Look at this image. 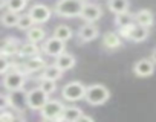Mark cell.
Instances as JSON below:
<instances>
[{
    "instance_id": "1",
    "label": "cell",
    "mask_w": 156,
    "mask_h": 122,
    "mask_svg": "<svg viewBox=\"0 0 156 122\" xmlns=\"http://www.w3.org/2000/svg\"><path fill=\"white\" fill-rule=\"evenodd\" d=\"M84 5L83 0H58L55 3V12L60 17H76L81 15Z\"/></svg>"
},
{
    "instance_id": "2",
    "label": "cell",
    "mask_w": 156,
    "mask_h": 122,
    "mask_svg": "<svg viewBox=\"0 0 156 122\" xmlns=\"http://www.w3.org/2000/svg\"><path fill=\"white\" fill-rule=\"evenodd\" d=\"M109 98H110V92L101 84L89 86L87 90H86V96H84V99L90 105H101V104L107 102Z\"/></svg>"
},
{
    "instance_id": "3",
    "label": "cell",
    "mask_w": 156,
    "mask_h": 122,
    "mask_svg": "<svg viewBox=\"0 0 156 122\" xmlns=\"http://www.w3.org/2000/svg\"><path fill=\"white\" fill-rule=\"evenodd\" d=\"M86 90H87V87L83 83L72 81V83H69L63 87L61 95L66 101H80L86 96Z\"/></svg>"
},
{
    "instance_id": "4",
    "label": "cell",
    "mask_w": 156,
    "mask_h": 122,
    "mask_svg": "<svg viewBox=\"0 0 156 122\" xmlns=\"http://www.w3.org/2000/svg\"><path fill=\"white\" fill-rule=\"evenodd\" d=\"M25 83H26V76L20 70H14L11 73H6L5 75V80H3V86L9 92H19V90H22L23 86H25Z\"/></svg>"
},
{
    "instance_id": "5",
    "label": "cell",
    "mask_w": 156,
    "mask_h": 122,
    "mask_svg": "<svg viewBox=\"0 0 156 122\" xmlns=\"http://www.w3.org/2000/svg\"><path fill=\"white\" fill-rule=\"evenodd\" d=\"M48 95L40 89V87H35L32 89L28 95H26V104L29 108H34V110H41L46 102H48Z\"/></svg>"
},
{
    "instance_id": "6",
    "label": "cell",
    "mask_w": 156,
    "mask_h": 122,
    "mask_svg": "<svg viewBox=\"0 0 156 122\" xmlns=\"http://www.w3.org/2000/svg\"><path fill=\"white\" fill-rule=\"evenodd\" d=\"M41 111V116L44 119H55V120H60L61 119V114L64 111V105L60 102V101H48L46 105L40 110Z\"/></svg>"
},
{
    "instance_id": "7",
    "label": "cell",
    "mask_w": 156,
    "mask_h": 122,
    "mask_svg": "<svg viewBox=\"0 0 156 122\" xmlns=\"http://www.w3.org/2000/svg\"><path fill=\"white\" fill-rule=\"evenodd\" d=\"M28 14L32 17L34 23H46V22L51 19L52 11H51L46 5L37 3V5H34V6L29 9V12H28Z\"/></svg>"
},
{
    "instance_id": "8",
    "label": "cell",
    "mask_w": 156,
    "mask_h": 122,
    "mask_svg": "<svg viewBox=\"0 0 156 122\" xmlns=\"http://www.w3.org/2000/svg\"><path fill=\"white\" fill-rule=\"evenodd\" d=\"M133 72H135V75L139 76V78H147V76H150V75L154 72V63H153V59L142 58V59L136 61V64L133 66Z\"/></svg>"
},
{
    "instance_id": "9",
    "label": "cell",
    "mask_w": 156,
    "mask_h": 122,
    "mask_svg": "<svg viewBox=\"0 0 156 122\" xmlns=\"http://www.w3.org/2000/svg\"><path fill=\"white\" fill-rule=\"evenodd\" d=\"M43 49H44V52H46L48 55L57 58V56H60L61 53H64V41H61V40L55 38V37H51L49 40L44 41Z\"/></svg>"
},
{
    "instance_id": "10",
    "label": "cell",
    "mask_w": 156,
    "mask_h": 122,
    "mask_svg": "<svg viewBox=\"0 0 156 122\" xmlns=\"http://www.w3.org/2000/svg\"><path fill=\"white\" fill-rule=\"evenodd\" d=\"M101 15H103V11L95 3H86L84 8H83V12H81V19L87 23L97 22L98 19H101Z\"/></svg>"
},
{
    "instance_id": "11",
    "label": "cell",
    "mask_w": 156,
    "mask_h": 122,
    "mask_svg": "<svg viewBox=\"0 0 156 122\" xmlns=\"http://www.w3.org/2000/svg\"><path fill=\"white\" fill-rule=\"evenodd\" d=\"M148 34H150V32H148V28L133 23L132 26H129L127 38L132 40V41H135V43H141V41H144V40L148 37Z\"/></svg>"
},
{
    "instance_id": "12",
    "label": "cell",
    "mask_w": 156,
    "mask_h": 122,
    "mask_svg": "<svg viewBox=\"0 0 156 122\" xmlns=\"http://www.w3.org/2000/svg\"><path fill=\"white\" fill-rule=\"evenodd\" d=\"M78 37H80L81 41H92L98 37V28L92 23H86L83 25L80 29H78Z\"/></svg>"
},
{
    "instance_id": "13",
    "label": "cell",
    "mask_w": 156,
    "mask_h": 122,
    "mask_svg": "<svg viewBox=\"0 0 156 122\" xmlns=\"http://www.w3.org/2000/svg\"><path fill=\"white\" fill-rule=\"evenodd\" d=\"M154 22V15L150 9H141L135 14V23L136 25H141V26H145V28H150Z\"/></svg>"
},
{
    "instance_id": "14",
    "label": "cell",
    "mask_w": 156,
    "mask_h": 122,
    "mask_svg": "<svg viewBox=\"0 0 156 122\" xmlns=\"http://www.w3.org/2000/svg\"><path fill=\"white\" fill-rule=\"evenodd\" d=\"M20 50V46H19V41L14 40V38H3L2 41V56H8V55H14V53H19Z\"/></svg>"
},
{
    "instance_id": "15",
    "label": "cell",
    "mask_w": 156,
    "mask_h": 122,
    "mask_svg": "<svg viewBox=\"0 0 156 122\" xmlns=\"http://www.w3.org/2000/svg\"><path fill=\"white\" fill-rule=\"evenodd\" d=\"M55 64L64 72V70H69V69H72L73 66H75V58L70 55V53H61L60 56H57V59H55Z\"/></svg>"
},
{
    "instance_id": "16",
    "label": "cell",
    "mask_w": 156,
    "mask_h": 122,
    "mask_svg": "<svg viewBox=\"0 0 156 122\" xmlns=\"http://www.w3.org/2000/svg\"><path fill=\"white\" fill-rule=\"evenodd\" d=\"M25 72H29V73H34V72H38L44 67V59L41 56H34V58H29L28 61H25Z\"/></svg>"
},
{
    "instance_id": "17",
    "label": "cell",
    "mask_w": 156,
    "mask_h": 122,
    "mask_svg": "<svg viewBox=\"0 0 156 122\" xmlns=\"http://www.w3.org/2000/svg\"><path fill=\"white\" fill-rule=\"evenodd\" d=\"M38 52H40V47L37 46V43H25L20 46V50H19V55L20 56H26V58H34V56H38Z\"/></svg>"
},
{
    "instance_id": "18",
    "label": "cell",
    "mask_w": 156,
    "mask_h": 122,
    "mask_svg": "<svg viewBox=\"0 0 156 122\" xmlns=\"http://www.w3.org/2000/svg\"><path fill=\"white\" fill-rule=\"evenodd\" d=\"M107 6L112 12L115 14H122V12H129V6L130 2L129 0H109Z\"/></svg>"
},
{
    "instance_id": "19",
    "label": "cell",
    "mask_w": 156,
    "mask_h": 122,
    "mask_svg": "<svg viewBox=\"0 0 156 122\" xmlns=\"http://www.w3.org/2000/svg\"><path fill=\"white\" fill-rule=\"evenodd\" d=\"M83 116L81 113V108L78 107H64V111L61 114V119L60 120H70V122H76Z\"/></svg>"
},
{
    "instance_id": "20",
    "label": "cell",
    "mask_w": 156,
    "mask_h": 122,
    "mask_svg": "<svg viewBox=\"0 0 156 122\" xmlns=\"http://www.w3.org/2000/svg\"><path fill=\"white\" fill-rule=\"evenodd\" d=\"M103 44L107 49H116L121 46V35L115 34V32H107L103 38Z\"/></svg>"
},
{
    "instance_id": "21",
    "label": "cell",
    "mask_w": 156,
    "mask_h": 122,
    "mask_svg": "<svg viewBox=\"0 0 156 122\" xmlns=\"http://www.w3.org/2000/svg\"><path fill=\"white\" fill-rule=\"evenodd\" d=\"M63 76V70L57 66V64H52V66H46L44 70H43V78L44 80H51V81H57Z\"/></svg>"
},
{
    "instance_id": "22",
    "label": "cell",
    "mask_w": 156,
    "mask_h": 122,
    "mask_svg": "<svg viewBox=\"0 0 156 122\" xmlns=\"http://www.w3.org/2000/svg\"><path fill=\"white\" fill-rule=\"evenodd\" d=\"M19 20H20V15L17 12H12V11H5L2 14V25L6 26V28H12V26H17L19 25Z\"/></svg>"
},
{
    "instance_id": "23",
    "label": "cell",
    "mask_w": 156,
    "mask_h": 122,
    "mask_svg": "<svg viewBox=\"0 0 156 122\" xmlns=\"http://www.w3.org/2000/svg\"><path fill=\"white\" fill-rule=\"evenodd\" d=\"M44 37H46V32L40 26H34L28 31V41H31V43H40L44 40Z\"/></svg>"
},
{
    "instance_id": "24",
    "label": "cell",
    "mask_w": 156,
    "mask_h": 122,
    "mask_svg": "<svg viewBox=\"0 0 156 122\" xmlns=\"http://www.w3.org/2000/svg\"><path fill=\"white\" fill-rule=\"evenodd\" d=\"M54 37L58 38V40H61V41H67V40L72 37V29H70L69 26H66V25H60V26L55 28Z\"/></svg>"
},
{
    "instance_id": "25",
    "label": "cell",
    "mask_w": 156,
    "mask_h": 122,
    "mask_svg": "<svg viewBox=\"0 0 156 122\" xmlns=\"http://www.w3.org/2000/svg\"><path fill=\"white\" fill-rule=\"evenodd\" d=\"M115 23H116L119 28H126V26H130V25L135 23V17H133L130 12L116 14V17H115Z\"/></svg>"
},
{
    "instance_id": "26",
    "label": "cell",
    "mask_w": 156,
    "mask_h": 122,
    "mask_svg": "<svg viewBox=\"0 0 156 122\" xmlns=\"http://www.w3.org/2000/svg\"><path fill=\"white\" fill-rule=\"evenodd\" d=\"M32 25H35L34 20H32V17L29 14H25V15H20V20H19L17 28L22 29V31H29L31 28H34Z\"/></svg>"
},
{
    "instance_id": "27",
    "label": "cell",
    "mask_w": 156,
    "mask_h": 122,
    "mask_svg": "<svg viewBox=\"0 0 156 122\" xmlns=\"http://www.w3.org/2000/svg\"><path fill=\"white\" fill-rule=\"evenodd\" d=\"M46 95H52L55 90H57V86H55V81H51V80H44L41 78L40 81V86H38Z\"/></svg>"
},
{
    "instance_id": "28",
    "label": "cell",
    "mask_w": 156,
    "mask_h": 122,
    "mask_svg": "<svg viewBox=\"0 0 156 122\" xmlns=\"http://www.w3.org/2000/svg\"><path fill=\"white\" fill-rule=\"evenodd\" d=\"M28 0H8V11L12 12H20L25 9Z\"/></svg>"
},
{
    "instance_id": "29",
    "label": "cell",
    "mask_w": 156,
    "mask_h": 122,
    "mask_svg": "<svg viewBox=\"0 0 156 122\" xmlns=\"http://www.w3.org/2000/svg\"><path fill=\"white\" fill-rule=\"evenodd\" d=\"M12 120H14L12 113H8L6 110H3L2 116H0V122H12Z\"/></svg>"
},
{
    "instance_id": "30",
    "label": "cell",
    "mask_w": 156,
    "mask_h": 122,
    "mask_svg": "<svg viewBox=\"0 0 156 122\" xmlns=\"http://www.w3.org/2000/svg\"><path fill=\"white\" fill-rule=\"evenodd\" d=\"M2 69H0V72H2L3 75H6L8 73V67H9V63H8V59H6V56H2Z\"/></svg>"
},
{
    "instance_id": "31",
    "label": "cell",
    "mask_w": 156,
    "mask_h": 122,
    "mask_svg": "<svg viewBox=\"0 0 156 122\" xmlns=\"http://www.w3.org/2000/svg\"><path fill=\"white\" fill-rule=\"evenodd\" d=\"M76 122H94V119H92L90 116H87V114H83Z\"/></svg>"
},
{
    "instance_id": "32",
    "label": "cell",
    "mask_w": 156,
    "mask_h": 122,
    "mask_svg": "<svg viewBox=\"0 0 156 122\" xmlns=\"http://www.w3.org/2000/svg\"><path fill=\"white\" fill-rule=\"evenodd\" d=\"M151 59H153V63L156 64V49H154V50L151 52Z\"/></svg>"
},
{
    "instance_id": "33",
    "label": "cell",
    "mask_w": 156,
    "mask_h": 122,
    "mask_svg": "<svg viewBox=\"0 0 156 122\" xmlns=\"http://www.w3.org/2000/svg\"><path fill=\"white\" fill-rule=\"evenodd\" d=\"M44 122H60V120H55V119H44Z\"/></svg>"
},
{
    "instance_id": "34",
    "label": "cell",
    "mask_w": 156,
    "mask_h": 122,
    "mask_svg": "<svg viewBox=\"0 0 156 122\" xmlns=\"http://www.w3.org/2000/svg\"><path fill=\"white\" fill-rule=\"evenodd\" d=\"M12 122H23V120H22V119H19V117H14V120H12Z\"/></svg>"
},
{
    "instance_id": "35",
    "label": "cell",
    "mask_w": 156,
    "mask_h": 122,
    "mask_svg": "<svg viewBox=\"0 0 156 122\" xmlns=\"http://www.w3.org/2000/svg\"><path fill=\"white\" fill-rule=\"evenodd\" d=\"M60 122H70V120H60Z\"/></svg>"
}]
</instances>
